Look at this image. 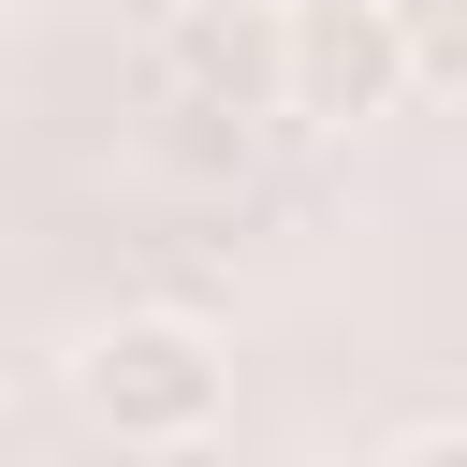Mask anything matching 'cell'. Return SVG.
Returning <instances> with one entry per match:
<instances>
[{
	"mask_svg": "<svg viewBox=\"0 0 467 467\" xmlns=\"http://www.w3.org/2000/svg\"><path fill=\"white\" fill-rule=\"evenodd\" d=\"M73 409H88L117 452H204L219 409H234V350H219V321H190V306H117V321L73 350Z\"/></svg>",
	"mask_w": 467,
	"mask_h": 467,
	"instance_id": "1",
	"label": "cell"
},
{
	"mask_svg": "<svg viewBox=\"0 0 467 467\" xmlns=\"http://www.w3.org/2000/svg\"><path fill=\"white\" fill-rule=\"evenodd\" d=\"M394 102H409V73H394L379 0H277V117L292 131H365Z\"/></svg>",
	"mask_w": 467,
	"mask_h": 467,
	"instance_id": "2",
	"label": "cell"
},
{
	"mask_svg": "<svg viewBox=\"0 0 467 467\" xmlns=\"http://www.w3.org/2000/svg\"><path fill=\"white\" fill-rule=\"evenodd\" d=\"M161 102L175 117H277V15L263 0H175L161 15Z\"/></svg>",
	"mask_w": 467,
	"mask_h": 467,
	"instance_id": "3",
	"label": "cell"
},
{
	"mask_svg": "<svg viewBox=\"0 0 467 467\" xmlns=\"http://www.w3.org/2000/svg\"><path fill=\"white\" fill-rule=\"evenodd\" d=\"M379 29H394L409 102H452V88H467V0H379Z\"/></svg>",
	"mask_w": 467,
	"mask_h": 467,
	"instance_id": "4",
	"label": "cell"
},
{
	"mask_svg": "<svg viewBox=\"0 0 467 467\" xmlns=\"http://www.w3.org/2000/svg\"><path fill=\"white\" fill-rule=\"evenodd\" d=\"M379 467H467V423H452V409H423V423H394V452H379Z\"/></svg>",
	"mask_w": 467,
	"mask_h": 467,
	"instance_id": "5",
	"label": "cell"
}]
</instances>
